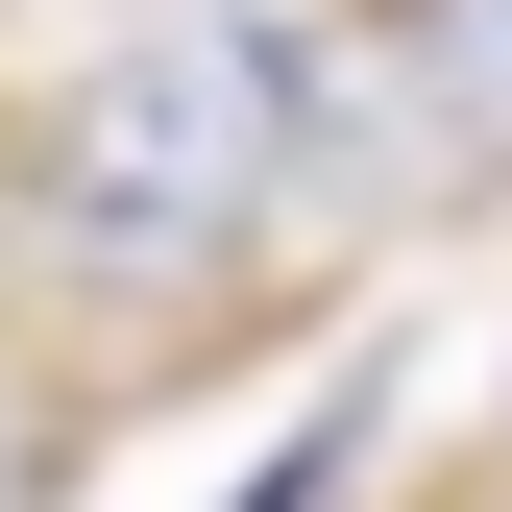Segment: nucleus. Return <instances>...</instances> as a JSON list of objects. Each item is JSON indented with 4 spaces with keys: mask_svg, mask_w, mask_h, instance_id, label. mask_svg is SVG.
Here are the masks:
<instances>
[{
    "mask_svg": "<svg viewBox=\"0 0 512 512\" xmlns=\"http://www.w3.org/2000/svg\"><path fill=\"white\" fill-rule=\"evenodd\" d=\"M293 122H317V49L269 0H147L98 74L25 98V220L98 293H220L269 244V196H293Z\"/></svg>",
    "mask_w": 512,
    "mask_h": 512,
    "instance_id": "nucleus-1",
    "label": "nucleus"
},
{
    "mask_svg": "<svg viewBox=\"0 0 512 512\" xmlns=\"http://www.w3.org/2000/svg\"><path fill=\"white\" fill-rule=\"evenodd\" d=\"M0 512H25V439H0Z\"/></svg>",
    "mask_w": 512,
    "mask_h": 512,
    "instance_id": "nucleus-4",
    "label": "nucleus"
},
{
    "mask_svg": "<svg viewBox=\"0 0 512 512\" xmlns=\"http://www.w3.org/2000/svg\"><path fill=\"white\" fill-rule=\"evenodd\" d=\"M317 98L391 122V196H488L512 171V0H391V49H317Z\"/></svg>",
    "mask_w": 512,
    "mask_h": 512,
    "instance_id": "nucleus-2",
    "label": "nucleus"
},
{
    "mask_svg": "<svg viewBox=\"0 0 512 512\" xmlns=\"http://www.w3.org/2000/svg\"><path fill=\"white\" fill-rule=\"evenodd\" d=\"M342 464H366V415H317L293 464H244V512H317V488H342Z\"/></svg>",
    "mask_w": 512,
    "mask_h": 512,
    "instance_id": "nucleus-3",
    "label": "nucleus"
}]
</instances>
